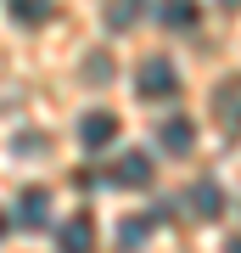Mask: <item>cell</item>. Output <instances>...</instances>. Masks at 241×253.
<instances>
[{
	"label": "cell",
	"mask_w": 241,
	"mask_h": 253,
	"mask_svg": "<svg viewBox=\"0 0 241 253\" xmlns=\"http://www.w3.org/2000/svg\"><path fill=\"white\" fill-rule=\"evenodd\" d=\"M230 253H241V236H230Z\"/></svg>",
	"instance_id": "13"
},
{
	"label": "cell",
	"mask_w": 241,
	"mask_h": 253,
	"mask_svg": "<svg viewBox=\"0 0 241 253\" xmlns=\"http://www.w3.org/2000/svg\"><path fill=\"white\" fill-rule=\"evenodd\" d=\"M135 84H140V96H146V101H163V96H174V90H179V68L169 62V56H146L140 73H135Z\"/></svg>",
	"instance_id": "1"
},
{
	"label": "cell",
	"mask_w": 241,
	"mask_h": 253,
	"mask_svg": "<svg viewBox=\"0 0 241 253\" xmlns=\"http://www.w3.org/2000/svg\"><path fill=\"white\" fill-rule=\"evenodd\" d=\"M140 0H107V28H135Z\"/></svg>",
	"instance_id": "12"
},
{
	"label": "cell",
	"mask_w": 241,
	"mask_h": 253,
	"mask_svg": "<svg viewBox=\"0 0 241 253\" xmlns=\"http://www.w3.org/2000/svg\"><path fill=\"white\" fill-rule=\"evenodd\" d=\"M157 219H163V214H135V219H124V231H118V248H124V253L146 248V231H152Z\"/></svg>",
	"instance_id": "10"
},
{
	"label": "cell",
	"mask_w": 241,
	"mask_h": 253,
	"mask_svg": "<svg viewBox=\"0 0 241 253\" xmlns=\"http://www.w3.org/2000/svg\"><path fill=\"white\" fill-rule=\"evenodd\" d=\"M79 141H84V152H107V146L118 141V118L101 113V107L84 113V118H79Z\"/></svg>",
	"instance_id": "3"
},
{
	"label": "cell",
	"mask_w": 241,
	"mask_h": 253,
	"mask_svg": "<svg viewBox=\"0 0 241 253\" xmlns=\"http://www.w3.org/2000/svg\"><path fill=\"white\" fill-rule=\"evenodd\" d=\"M213 101H219V107H213V113H219V124H224V129H241V73H230V79L219 84V96H213Z\"/></svg>",
	"instance_id": "8"
},
{
	"label": "cell",
	"mask_w": 241,
	"mask_h": 253,
	"mask_svg": "<svg viewBox=\"0 0 241 253\" xmlns=\"http://www.w3.org/2000/svg\"><path fill=\"white\" fill-rule=\"evenodd\" d=\"M107 180L124 186V191H146V186H152V158H146V152H118Z\"/></svg>",
	"instance_id": "2"
},
{
	"label": "cell",
	"mask_w": 241,
	"mask_h": 253,
	"mask_svg": "<svg viewBox=\"0 0 241 253\" xmlns=\"http://www.w3.org/2000/svg\"><path fill=\"white\" fill-rule=\"evenodd\" d=\"M0 236H6V214H0Z\"/></svg>",
	"instance_id": "14"
},
{
	"label": "cell",
	"mask_w": 241,
	"mask_h": 253,
	"mask_svg": "<svg viewBox=\"0 0 241 253\" xmlns=\"http://www.w3.org/2000/svg\"><path fill=\"white\" fill-rule=\"evenodd\" d=\"M197 17H202L197 0H157V23L163 28H197Z\"/></svg>",
	"instance_id": "9"
},
{
	"label": "cell",
	"mask_w": 241,
	"mask_h": 253,
	"mask_svg": "<svg viewBox=\"0 0 241 253\" xmlns=\"http://www.w3.org/2000/svg\"><path fill=\"white\" fill-rule=\"evenodd\" d=\"M56 253H96V225L90 214H73L56 225Z\"/></svg>",
	"instance_id": "4"
},
{
	"label": "cell",
	"mask_w": 241,
	"mask_h": 253,
	"mask_svg": "<svg viewBox=\"0 0 241 253\" xmlns=\"http://www.w3.org/2000/svg\"><path fill=\"white\" fill-rule=\"evenodd\" d=\"M11 6V17H17L23 28H39L45 17H51V0H6Z\"/></svg>",
	"instance_id": "11"
},
{
	"label": "cell",
	"mask_w": 241,
	"mask_h": 253,
	"mask_svg": "<svg viewBox=\"0 0 241 253\" xmlns=\"http://www.w3.org/2000/svg\"><path fill=\"white\" fill-rule=\"evenodd\" d=\"M157 141H163L169 158H185L191 146H197V124H191V118H163V124H157Z\"/></svg>",
	"instance_id": "5"
},
{
	"label": "cell",
	"mask_w": 241,
	"mask_h": 253,
	"mask_svg": "<svg viewBox=\"0 0 241 253\" xmlns=\"http://www.w3.org/2000/svg\"><path fill=\"white\" fill-rule=\"evenodd\" d=\"M45 219H51V191H45V186H28L23 197H17V225L34 231V225H45Z\"/></svg>",
	"instance_id": "7"
},
{
	"label": "cell",
	"mask_w": 241,
	"mask_h": 253,
	"mask_svg": "<svg viewBox=\"0 0 241 253\" xmlns=\"http://www.w3.org/2000/svg\"><path fill=\"white\" fill-rule=\"evenodd\" d=\"M185 203H191V214L197 219H219L224 214V191H219V180H197L185 191Z\"/></svg>",
	"instance_id": "6"
}]
</instances>
